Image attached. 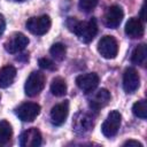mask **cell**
Returning <instances> with one entry per match:
<instances>
[{
	"label": "cell",
	"instance_id": "obj_1",
	"mask_svg": "<svg viewBox=\"0 0 147 147\" xmlns=\"http://www.w3.org/2000/svg\"><path fill=\"white\" fill-rule=\"evenodd\" d=\"M68 29L74 32L83 42H90L98 33V24L95 18H91L87 22L78 21L76 17H69L67 20Z\"/></svg>",
	"mask_w": 147,
	"mask_h": 147
},
{
	"label": "cell",
	"instance_id": "obj_2",
	"mask_svg": "<svg viewBox=\"0 0 147 147\" xmlns=\"http://www.w3.org/2000/svg\"><path fill=\"white\" fill-rule=\"evenodd\" d=\"M45 83H46V78H45V75L42 72H40V71L31 72L29 75L26 82H25V85H24L25 94L29 96L38 95L42 91Z\"/></svg>",
	"mask_w": 147,
	"mask_h": 147
},
{
	"label": "cell",
	"instance_id": "obj_3",
	"mask_svg": "<svg viewBox=\"0 0 147 147\" xmlns=\"http://www.w3.org/2000/svg\"><path fill=\"white\" fill-rule=\"evenodd\" d=\"M26 29L37 36H42L46 32H48L51 28V18L47 15L41 16H34L26 21Z\"/></svg>",
	"mask_w": 147,
	"mask_h": 147
},
{
	"label": "cell",
	"instance_id": "obj_4",
	"mask_svg": "<svg viewBox=\"0 0 147 147\" xmlns=\"http://www.w3.org/2000/svg\"><path fill=\"white\" fill-rule=\"evenodd\" d=\"M98 51L105 59H115L118 53L117 40L113 36H103L98 42Z\"/></svg>",
	"mask_w": 147,
	"mask_h": 147
},
{
	"label": "cell",
	"instance_id": "obj_5",
	"mask_svg": "<svg viewBox=\"0 0 147 147\" xmlns=\"http://www.w3.org/2000/svg\"><path fill=\"white\" fill-rule=\"evenodd\" d=\"M121 121H122V115L119 114V111H117V110L110 111L101 126L102 134L107 138L114 137L121 126Z\"/></svg>",
	"mask_w": 147,
	"mask_h": 147
},
{
	"label": "cell",
	"instance_id": "obj_6",
	"mask_svg": "<svg viewBox=\"0 0 147 147\" xmlns=\"http://www.w3.org/2000/svg\"><path fill=\"white\" fill-rule=\"evenodd\" d=\"M40 114V106L36 102L22 103L16 109V115L23 122H32Z\"/></svg>",
	"mask_w": 147,
	"mask_h": 147
},
{
	"label": "cell",
	"instance_id": "obj_7",
	"mask_svg": "<svg viewBox=\"0 0 147 147\" xmlns=\"http://www.w3.org/2000/svg\"><path fill=\"white\" fill-rule=\"evenodd\" d=\"M140 86V77L136 69L127 68L123 75V88L126 93H134Z\"/></svg>",
	"mask_w": 147,
	"mask_h": 147
},
{
	"label": "cell",
	"instance_id": "obj_8",
	"mask_svg": "<svg viewBox=\"0 0 147 147\" xmlns=\"http://www.w3.org/2000/svg\"><path fill=\"white\" fill-rule=\"evenodd\" d=\"M123 16H124V13L119 6H110L106 10L105 16H103L105 25L110 29H116L119 26L123 20Z\"/></svg>",
	"mask_w": 147,
	"mask_h": 147
},
{
	"label": "cell",
	"instance_id": "obj_9",
	"mask_svg": "<svg viewBox=\"0 0 147 147\" xmlns=\"http://www.w3.org/2000/svg\"><path fill=\"white\" fill-rule=\"evenodd\" d=\"M76 85L78 86V88H80L85 93L92 92L99 85V76L95 72L79 75L76 78Z\"/></svg>",
	"mask_w": 147,
	"mask_h": 147
},
{
	"label": "cell",
	"instance_id": "obj_10",
	"mask_svg": "<svg viewBox=\"0 0 147 147\" xmlns=\"http://www.w3.org/2000/svg\"><path fill=\"white\" fill-rule=\"evenodd\" d=\"M41 145V133L37 127L24 131L20 137L21 147H39Z\"/></svg>",
	"mask_w": 147,
	"mask_h": 147
},
{
	"label": "cell",
	"instance_id": "obj_11",
	"mask_svg": "<svg viewBox=\"0 0 147 147\" xmlns=\"http://www.w3.org/2000/svg\"><path fill=\"white\" fill-rule=\"evenodd\" d=\"M29 44V38L18 32V33H15L7 42H5V48L8 53L10 54H15V53H18L21 51H23Z\"/></svg>",
	"mask_w": 147,
	"mask_h": 147
},
{
	"label": "cell",
	"instance_id": "obj_12",
	"mask_svg": "<svg viewBox=\"0 0 147 147\" xmlns=\"http://www.w3.org/2000/svg\"><path fill=\"white\" fill-rule=\"evenodd\" d=\"M68 113H69V103L68 101H63L61 103H57L55 105L52 110H51V121L54 125L59 126V125H62L67 117H68Z\"/></svg>",
	"mask_w": 147,
	"mask_h": 147
},
{
	"label": "cell",
	"instance_id": "obj_13",
	"mask_svg": "<svg viewBox=\"0 0 147 147\" xmlns=\"http://www.w3.org/2000/svg\"><path fill=\"white\" fill-rule=\"evenodd\" d=\"M125 33L130 38H140L144 34V24L137 17H131L125 24Z\"/></svg>",
	"mask_w": 147,
	"mask_h": 147
},
{
	"label": "cell",
	"instance_id": "obj_14",
	"mask_svg": "<svg viewBox=\"0 0 147 147\" xmlns=\"http://www.w3.org/2000/svg\"><path fill=\"white\" fill-rule=\"evenodd\" d=\"M16 77V69L13 65H6L0 70V87L6 88L11 85Z\"/></svg>",
	"mask_w": 147,
	"mask_h": 147
},
{
	"label": "cell",
	"instance_id": "obj_15",
	"mask_svg": "<svg viewBox=\"0 0 147 147\" xmlns=\"http://www.w3.org/2000/svg\"><path fill=\"white\" fill-rule=\"evenodd\" d=\"M109 100H110V93H109V91L106 90V88H101V90H99L95 93L94 98L92 99L91 107L93 109H95V110H99L100 108L105 107L109 102Z\"/></svg>",
	"mask_w": 147,
	"mask_h": 147
},
{
	"label": "cell",
	"instance_id": "obj_16",
	"mask_svg": "<svg viewBox=\"0 0 147 147\" xmlns=\"http://www.w3.org/2000/svg\"><path fill=\"white\" fill-rule=\"evenodd\" d=\"M72 124H74V127H75V130L77 132H86L93 125L91 118L86 114H83V113L77 114V116L74 119V123Z\"/></svg>",
	"mask_w": 147,
	"mask_h": 147
},
{
	"label": "cell",
	"instance_id": "obj_17",
	"mask_svg": "<svg viewBox=\"0 0 147 147\" xmlns=\"http://www.w3.org/2000/svg\"><path fill=\"white\" fill-rule=\"evenodd\" d=\"M51 92L55 96H63L67 93V83L62 77H55L51 83Z\"/></svg>",
	"mask_w": 147,
	"mask_h": 147
},
{
	"label": "cell",
	"instance_id": "obj_18",
	"mask_svg": "<svg viewBox=\"0 0 147 147\" xmlns=\"http://www.w3.org/2000/svg\"><path fill=\"white\" fill-rule=\"evenodd\" d=\"M13 136V129L9 122L1 119L0 121V146H3L9 142Z\"/></svg>",
	"mask_w": 147,
	"mask_h": 147
},
{
	"label": "cell",
	"instance_id": "obj_19",
	"mask_svg": "<svg viewBox=\"0 0 147 147\" xmlns=\"http://www.w3.org/2000/svg\"><path fill=\"white\" fill-rule=\"evenodd\" d=\"M146 56H147V46L146 44H140L132 52L131 61L134 64H142L146 60Z\"/></svg>",
	"mask_w": 147,
	"mask_h": 147
},
{
	"label": "cell",
	"instance_id": "obj_20",
	"mask_svg": "<svg viewBox=\"0 0 147 147\" xmlns=\"http://www.w3.org/2000/svg\"><path fill=\"white\" fill-rule=\"evenodd\" d=\"M49 53L51 55L57 60V61H62L65 56V53H67V49H65V46L61 42H56L54 45H52L51 49H49Z\"/></svg>",
	"mask_w": 147,
	"mask_h": 147
},
{
	"label": "cell",
	"instance_id": "obj_21",
	"mask_svg": "<svg viewBox=\"0 0 147 147\" xmlns=\"http://www.w3.org/2000/svg\"><path fill=\"white\" fill-rule=\"evenodd\" d=\"M132 111L137 117L145 119L147 117V102H146V100L137 101L132 107Z\"/></svg>",
	"mask_w": 147,
	"mask_h": 147
},
{
	"label": "cell",
	"instance_id": "obj_22",
	"mask_svg": "<svg viewBox=\"0 0 147 147\" xmlns=\"http://www.w3.org/2000/svg\"><path fill=\"white\" fill-rule=\"evenodd\" d=\"M98 2H99V0H79L78 7H79V9L82 11L90 13L91 10H93L95 8Z\"/></svg>",
	"mask_w": 147,
	"mask_h": 147
},
{
	"label": "cell",
	"instance_id": "obj_23",
	"mask_svg": "<svg viewBox=\"0 0 147 147\" xmlns=\"http://www.w3.org/2000/svg\"><path fill=\"white\" fill-rule=\"evenodd\" d=\"M38 63H39V67H40L41 69H46V70H55V69H56L54 62L51 61L49 59H46V57L39 59Z\"/></svg>",
	"mask_w": 147,
	"mask_h": 147
},
{
	"label": "cell",
	"instance_id": "obj_24",
	"mask_svg": "<svg viewBox=\"0 0 147 147\" xmlns=\"http://www.w3.org/2000/svg\"><path fill=\"white\" fill-rule=\"evenodd\" d=\"M123 146H129V147H131V146H133V147H142V144H140V142L137 141V140H127V141H125V142L123 144Z\"/></svg>",
	"mask_w": 147,
	"mask_h": 147
},
{
	"label": "cell",
	"instance_id": "obj_25",
	"mask_svg": "<svg viewBox=\"0 0 147 147\" xmlns=\"http://www.w3.org/2000/svg\"><path fill=\"white\" fill-rule=\"evenodd\" d=\"M5 28H6V22H5V18H3V16L0 14V36L3 33V31H5Z\"/></svg>",
	"mask_w": 147,
	"mask_h": 147
},
{
	"label": "cell",
	"instance_id": "obj_26",
	"mask_svg": "<svg viewBox=\"0 0 147 147\" xmlns=\"http://www.w3.org/2000/svg\"><path fill=\"white\" fill-rule=\"evenodd\" d=\"M145 10H146V2L142 5L141 7V13H140V17L142 21H146V15H145Z\"/></svg>",
	"mask_w": 147,
	"mask_h": 147
},
{
	"label": "cell",
	"instance_id": "obj_27",
	"mask_svg": "<svg viewBox=\"0 0 147 147\" xmlns=\"http://www.w3.org/2000/svg\"><path fill=\"white\" fill-rule=\"evenodd\" d=\"M15 1H24V0H15Z\"/></svg>",
	"mask_w": 147,
	"mask_h": 147
}]
</instances>
